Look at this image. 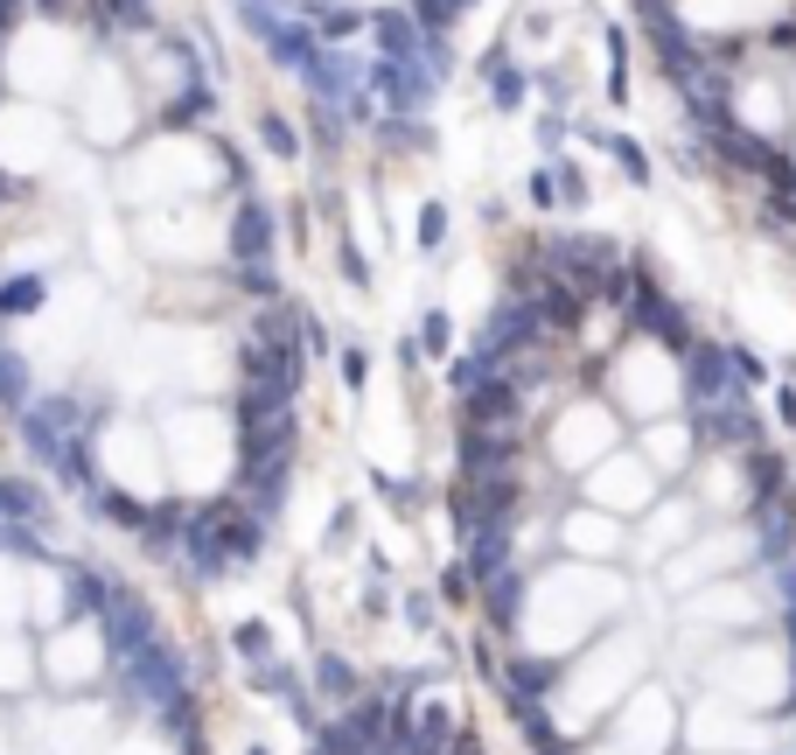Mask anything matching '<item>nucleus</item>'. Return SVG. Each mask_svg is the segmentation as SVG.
Segmentation results:
<instances>
[{"label":"nucleus","mask_w":796,"mask_h":755,"mask_svg":"<svg viewBox=\"0 0 796 755\" xmlns=\"http://www.w3.org/2000/svg\"><path fill=\"white\" fill-rule=\"evenodd\" d=\"M706 147H713V155L719 161H727V168H741V176H775V168H783V155H775V147L762 140V134H748V126L741 120H727V126H706Z\"/></svg>","instance_id":"7"},{"label":"nucleus","mask_w":796,"mask_h":755,"mask_svg":"<svg viewBox=\"0 0 796 755\" xmlns=\"http://www.w3.org/2000/svg\"><path fill=\"white\" fill-rule=\"evenodd\" d=\"M300 378H308V357L294 343H245V392H273V399H300Z\"/></svg>","instance_id":"3"},{"label":"nucleus","mask_w":796,"mask_h":755,"mask_svg":"<svg viewBox=\"0 0 796 755\" xmlns=\"http://www.w3.org/2000/svg\"><path fill=\"white\" fill-rule=\"evenodd\" d=\"M482 616L497 622V630H524V609H531V566H503V574L482 581Z\"/></svg>","instance_id":"9"},{"label":"nucleus","mask_w":796,"mask_h":755,"mask_svg":"<svg viewBox=\"0 0 796 755\" xmlns=\"http://www.w3.org/2000/svg\"><path fill=\"white\" fill-rule=\"evenodd\" d=\"M622 315H629V323H636L643 336H650V343H663V350H678V357H685V343H692L685 308H678V301L663 294L643 267H629V301H622Z\"/></svg>","instance_id":"2"},{"label":"nucleus","mask_w":796,"mask_h":755,"mask_svg":"<svg viewBox=\"0 0 796 755\" xmlns=\"http://www.w3.org/2000/svg\"><path fill=\"white\" fill-rule=\"evenodd\" d=\"M336 364H343V385H350V392H364V385H371V350H364V343L336 350Z\"/></svg>","instance_id":"31"},{"label":"nucleus","mask_w":796,"mask_h":755,"mask_svg":"<svg viewBox=\"0 0 796 755\" xmlns=\"http://www.w3.org/2000/svg\"><path fill=\"white\" fill-rule=\"evenodd\" d=\"M259 140H265V155L300 161V134H294V120H280V112H265V120H259Z\"/></svg>","instance_id":"20"},{"label":"nucleus","mask_w":796,"mask_h":755,"mask_svg":"<svg viewBox=\"0 0 796 755\" xmlns=\"http://www.w3.org/2000/svg\"><path fill=\"white\" fill-rule=\"evenodd\" d=\"M441 595H447V601H462V595H468V574H462V560H454L447 574H441Z\"/></svg>","instance_id":"38"},{"label":"nucleus","mask_w":796,"mask_h":755,"mask_svg":"<svg viewBox=\"0 0 796 755\" xmlns=\"http://www.w3.org/2000/svg\"><path fill=\"white\" fill-rule=\"evenodd\" d=\"M398 616H406L412 630H433V595H420V588H406V595H398Z\"/></svg>","instance_id":"32"},{"label":"nucleus","mask_w":796,"mask_h":755,"mask_svg":"<svg viewBox=\"0 0 796 755\" xmlns=\"http://www.w3.org/2000/svg\"><path fill=\"white\" fill-rule=\"evenodd\" d=\"M364 91L391 105V120H412V112H427V99H433V78H427L420 64H385V56H377V64L364 70Z\"/></svg>","instance_id":"5"},{"label":"nucleus","mask_w":796,"mask_h":755,"mask_svg":"<svg viewBox=\"0 0 796 755\" xmlns=\"http://www.w3.org/2000/svg\"><path fill=\"white\" fill-rule=\"evenodd\" d=\"M671 161H678V176H698V168H706V155H698V147H692V140H685V147H678V155H671Z\"/></svg>","instance_id":"39"},{"label":"nucleus","mask_w":796,"mask_h":755,"mask_svg":"<svg viewBox=\"0 0 796 755\" xmlns=\"http://www.w3.org/2000/svg\"><path fill=\"white\" fill-rule=\"evenodd\" d=\"M643 448H650V462H657V483H678L685 476V455H692V427H650L643 433Z\"/></svg>","instance_id":"12"},{"label":"nucleus","mask_w":796,"mask_h":755,"mask_svg":"<svg viewBox=\"0 0 796 755\" xmlns=\"http://www.w3.org/2000/svg\"><path fill=\"white\" fill-rule=\"evenodd\" d=\"M553 692H559V657H510L503 665V700L510 713H531V707H553Z\"/></svg>","instance_id":"8"},{"label":"nucleus","mask_w":796,"mask_h":755,"mask_svg":"<svg viewBox=\"0 0 796 755\" xmlns=\"http://www.w3.org/2000/svg\"><path fill=\"white\" fill-rule=\"evenodd\" d=\"M412 22H420V35H447L454 29V14H462V0H412Z\"/></svg>","instance_id":"25"},{"label":"nucleus","mask_w":796,"mask_h":755,"mask_svg":"<svg viewBox=\"0 0 796 755\" xmlns=\"http://www.w3.org/2000/svg\"><path fill=\"white\" fill-rule=\"evenodd\" d=\"M371 483H377V489H385V497L398 504V511H412V504H420V497H427V489H420V483H398V476H385V469H377V476H371Z\"/></svg>","instance_id":"34"},{"label":"nucleus","mask_w":796,"mask_h":755,"mask_svg":"<svg viewBox=\"0 0 796 755\" xmlns=\"http://www.w3.org/2000/svg\"><path fill=\"white\" fill-rule=\"evenodd\" d=\"M524 196H531V211H545V203H559V196H553V168H538V176L524 182Z\"/></svg>","instance_id":"37"},{"label":"nucleus","mask_w":796,"mask_h":755,"mask_svg":"<svg viewBox=\"0 0 796 755\" xmlns=\"http://www.w3.org/2000/svg\"><path fill=\"white\" fill-rule=\"evenodd\" d=\"M769 601H775V616L783 622H796V560H783V566H769Z\"/></svg>","instance_id":"24"},{"label":"nucleus","mask_w":796,"mask_h":755,"mask_svg":"<svg viewBox=\"0 0 796 755\" xmlns=\"http://www.w3.org/2000/svg\"><path fill=\"white\" fill-rule=\"evenodd\" d=\"M559 539L573 545V553H615V545H622V532H615V525L601 518V511H573V518H566V532H559Z\"/></svg>","instance_id":"16"},{"label":"nucleus","mask_w":796,"mask_h":755,"mask_svg":"<svg viewBox=\"0 0 796 755\" xmlns=\"http://www.w3.org/2000/svg\"><path fill=\"white\" fill-rule=\"evenodd\" d=\"M727 364H734V385H762V378H769V364H762V357H754L748 343H727Z\"/></svg>","instance_id":"30"},{"label":"nucleus","mask_w":796,"mask_h":755,"mask_svg":"<svg viewBox=\"0 0 796 755\" xmlns=\"http://www.w3.org/2000/svg\"><path fill=\"white\" fill-rule=\"evenodd\" d=\"M789 497H796V462H789Z\"/></svg>","instance_id":"43"},{"label":"nucleus","mask_w":796,"mask_h":755,"mask_svg":"<svg viewBox=\"0 0 796 755\" xmlns=\"http://www.w3.org/2000/svg\"><path fill=\"white\" fill-rule=\"evenodd\" d=\"M377 134H385L391 147H420V155H433V126L427 120H385Z\"/></svg>","instance_id":"28"},{"label":"nucleus","mask_w":796,"mask_h":755,"mask_svg":"<svg viewBox=\"0 0 796 755\" xmlns=\"http://www.w3.org/2000/svg\"><path fill=\"white\" fill-rule=\"evenodd\" d=\"M553 196L580 211V203H587V176H580V168H553Z\"/></svg>","instance_id":"33"},{"label":"nucleus","mask_w":796,"mask_h":755,"mask_svg":"<svg viewBox=\"0 0 796 755\" xmlns=\"http://www.w3.org/2000/svg\"><path fill=\"white\" fill-rule=\"evenodd\" d=\"M350 539H356V511H350V504H343V511L329 518V553H343Z\"/></svg>","instance_id":"36"},{"label":"nucleus","mask_w":796,"mask_h":755,"mask_svg":"<svg viewBox=\"0 0 796 755\" xmlns=\"http://www.w3.org/2000/svg\"><path fill=\"white\" fill-rule=\"evenodd\" d=\"M231 651L245 657V665H265V657H273V630H265V622H231Z\"/></svg>","instance_id":"19"},{"label":"nucleus","mask_w":796,"mask_h":755,"mask_svg":"<svg viewBox=\"0 0 796 755\" xmlns=\"http://www.w3.org/2000/svg\"><path fill=\"white\" fill-rule=\"evenodd\" d=\"M482 78H489V99H497L503 112H518L524 91H531V70L510 64V49H489V56H482Z\"/></svg>","instance_id":"15"},{"label":"nucleus","mask_w":796,"mask_h":755,"mask_svg":"<svg viewBox=\"0 0 796 755\" xmlns=\"http://www.w3.org/2000/svg\"><path fill=\"white\" fill-rule=\"evenodd\" d=\"M245 755H273V748H265V742H252V748H245Z\"/></svg>","instance_id":"42"},{"label":"nucleus","mask_w":796,"mask_h":755,"mask_svg":"<svg viewBox=\"0 0 796 755\" xmlns=\"http://www.w3.org/2000/svg\"><path fill=\"white\" fill-rule=\"evenodd\" d=\"M447 245V203L433 196V203H420V252H441Z\"/></svg>","instance_id":"29"},{"label":"nucleus","mask_w":796,"mask_h":755,"mask_svg":"<svg viewBox=\"0 0 796 755\" xmlns=\"http://www.w3.org/2000/svg\"><path fill=\"white\" fill-rule=\"evenodd\" d=\"M678 399H685V413H706V406L748 399V392L734 385L727 343H685V357H678Z\"/></svg>","instance_id":"1"},{"label":"nucleus","mask_w":796,"mask_h":755,"mask_svg":"<svg viewBox=\"0 0 796 755\" xmlns=\"http://www.w3.org/2000/svg\"><path fill=\"white\" fill-rule=\"evenodd\" d=\"M0 196H8V182H0Z\"/></svg>","instance_id":"44"},{"label":"nucleus","mask_w":796,"mask_h":755,"mask_svg":"<svg viewBox=\"0 0 796 755\" xmlns=\"http://www.w3.org/2000/svg\"><path fill=\"white\" fill-rule=\"evenodd\" d=\"M308 692H321V700H336V707H350L356 692H364V678H356V665H350V657L321 651V657H315V678H308Z\"/></svg>","instance_id":"13"},{"label":"nucleus","mask_w":796,"mask_h":755,"mask_svg":"<svg viewBox=\"0 0 796 755\" xmlns=\"http://www.w3.org/2000/svg\"><path fill=\"white\" fill-rule=\"evenodd\" d=\"M518 462H524V433H476V427H462V483L518 476Z\"/></svg>","instance_id":"6"},{"label":"nucleus","mask_w":796,"mask_h":755,"mask_svg":"<svg viewBox=\"0 0 796 755\" xmlns=\"http://www.w3.org/2000/svg\"><path fill=\"white\" fill-rule=\"evenodd\" d=\"M231 280H238V294H252V301H259V308H273V301H280V273H273V259H265V267H238Z\"/></svg>","instance_id":"21"},{"label":"nucleus","mask_w":796,"mask_h":755,"mask_svg":"<svg viewBox=\"0 0 796 755\" xmlns=\"http://www.w3.org/2000/svg\"><path fill=\"white\" fill-rule=\"evenodd\" d=\"M775 413H783V420L796 427V385H783V392H775Z\"/></svg>","instance_id":"41"},{"label":"nucleus","mask_w":796,"mask_h":755,"mask_svg":"<svg viewBox=\"0 0 796 755\" xmlns=\"http://www.w3.org/2000/svg\"><path fill=\"white\" fill-rule=\"evenodd\" d=\"M29 399H35V371H29V357L0 343V413H22Z\"/></svg>","instance_id":"17"},{"label":"nucleus","mask_w":796,"mask_h":755,"mask_svg":"<svg viewBox=\"0 0 796 755\" xmlns=\"http://www.w3.org/2000/svg\"><path fill=\"white\" fill-rule=\"evenodd\" d=\"M273 252H280V211L252 189L231 211V267H265Z\"/></svg>","instance_id":"4"},{"label":"nucleus","mask_w":796,"mask_h":755,"mask_svg":"<svg viewBox=\"0 0 796 755\" xmlns=\"http://www.w3.org/2000/svg\"><path fill=\"white\" fill-rule=\"evenodd\" d=\"M252 686L265 692V700H287V692H300V672L287 665V657H265V665H252Z\"/></svg>","instance_id":"18"},{"label":"nucleus","mask_w":796,"mask_h":755,"mask_svg":"<svg viewBox=\"0 0 796 755\" xmlns=\"http://www.w3.org/2000/svg\"><path fill=\"white\" fill-rule=\"evenodd\" d=\"M211 112H217V99H211V84H189L182 99H175V105L161 112V120H168V126H189V120H211Z\"/></svg>","instance_id":"23"},{"label":"nucleus","mask_w":796,"mask_h":755,"mask_svg":"<svg viewBox=\"0 0 796 755\" xmlns=\"http://www.w3.org/2000/svg\"><path fill=\"white\" fill-rule=\"evenodd\" d=\"M609 99H629V35L622 29H609Z\"/></svg>","instance_id":"26"},{"label":"nucleus","mask_w":796,"mask_h":755,"mask_svg":"<svg viewBox=\"0 0 796 755\" xmlns=\"http://www.w3.org/2000/svg\"><path fill=\"white\" fill-rule=\"evenodd\" d=\"M657 489H663V483L650 476V469H636L629 455H615V462L594 476V497H609V504H650Z\"/></svg>","instance_id":"11"},{"label":"nucleus","mask_w":796,"mask_h":755,"mask_svg":"<svg viewBox=\"0 0 796 755\" xmlns=\"http://www.w3.org/2000/svg\"><path fill=\"white\" fill-rule=\"evenodd\" d=\"M412 343H420L427 357H447V350H454V323H447L441 308H427V315H420V336H412Z\"/></svg>","instance_id":"27"},{"label":"nucleus","mask_w":796,"mask_h":755,"mask_svg":"<svg viewBox=\"0 0 796 755\" xmlns=\"http://www.w3.org/2000/svg\"><path fill=\"white\" fill-rule=\"evenodd\" d=\"M601 147H609V155H615V168H622V176H629L636 189L650 182V155H643V147H636L629 134H609V140H601Z\"/></svg>","instance_id":"22"},{"label":"nucleus","mask_w":796,"mask_h":755,"mask_svg":"<svg viewBox=\"0 0 796 755\" xmlns=\"http://www.w3.org/2000/svg\"><path fill=\"white\" fill-rule=\"evenodd\" d=\"M441 755H482V742H476V734L462 728V734H454V748H441Z\"/></svg>","instance_id":"40"},{"label":"nucleus","mask_w":796,"mask_h":755,"mask_svg":"<svg viewBox=\"0 0 796 755\" xmlns=\"http://www.w3.org/2000/svg\"><path fill=\"white\" fill-rule=\"evenodd\" d=\"M371 35H377V56H385V64H420L427 70V43H433V35H420V22H412L406 8L371 14ZM427 78H433V70H427Z\"/></svg>","instance_id":"10"},{"label":"nucleus","mask_w":796,"mask_h":755,"mask_svg":"<svg viewBox=\"0 0 796 755\" xmlns=\"http://www.w3.org/2000/svg\"><path fill=\"white\" fill-rule=\"evenodd\" d=\"M43 301H49V280L43 273L0 280V323H29V315H43Z\"/></svg>","instance_id":"14"},{"label":"nucleus","mask_w":796,"mask_h":755,"mask_svg":"<svg viewBox=\"0 0 796 755\" xmlns=\"http://www.w3.org/2000/svg\"><path fill=\"white\" fill-rule=\"evenodd\" d=\"M336 267H343V280H350V288H371V259L356 252V245H343V252H336Z\"/></svg>","instance_id":"35"}]
</instances>
